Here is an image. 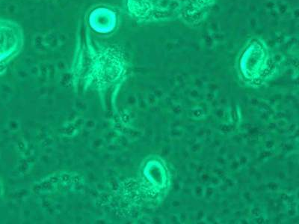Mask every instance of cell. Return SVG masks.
<instances>
[{
  "label": "cell",
  "mask_w": 299,
  "mask_h": 224,
  "mask_svg": "<svg viewBox=\"0 0 299 224\" xmlns=\"http://www.w3.org/2000/svg\"><path fill=\"white\" fill-rule=\"evenodd\" d=\"M217 0H180V19L186 25L196 26L207 17Z\"/></svg>",
  "instance_id": "2"
},
{
  "label": "cell",
  "mask_w": 299,
  "mask_h": 224,
  "mask_svg": "<svg viewBox=\"0 0 299 224\" xmlns=\"http://www.w3.org/2000/svg\"><path fill=\"white\" fill-rule=\"evenodd\" d=\"M272 57L265 41L251 37L245 41L239 55V67L246 77L264 76L271 66Z\"/></svg>",
  "instance_id": "1"
}]
</instances>
